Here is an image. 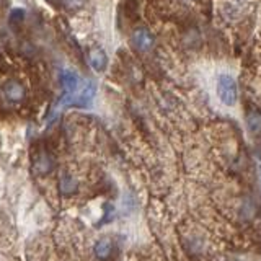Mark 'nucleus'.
Instances as JSON below:
<instances>
[{"mask_svg":"<svg viewBox=\"0 0 261 261\" xmlns=\"http://www.w3.org/2000/svg\"><path fill=\"white\" fill-rule=\"evenodd\" d=\"M217 96L219 100L222 101L225 106H235L237 100H239V87H237V82L232 75L228 73H222L217 79Z\"/></svg>","mask_w":261,"mask_h":261,"instance_id":"1","label":"nucleus"},{"mask_svg":"<svg viewBox=\"0 0 261 261\" xmlns=\"http://www.w3.org/2000/svg\"><path fill=\"white\" fill-rule=\"evenodd\" d=\"M95 95H96V84L93 80H88L85 87L82 88L80 95H77V98H70L69 105L75 106V108H87V106L93 101Z\"/></svg>","mask_w":261,"mask_h":261,"instance_id":"2","label":"nucleus"},{"mask_svg":"<svg viewBox=\"0 0 261 261\" xmlns=\"http://www.w3.org/2000/svg\"><path fill=\"white\" fill-rule=\"evenodd\" d=\"M130 41H133V46L137 49V51H141V53L150 51V49L153 47V36H152V33L147 28H137V30H134Z\"/></svg>","mask_w":261,"mask_h":261,"instance_id":"3","label":"nucleus"},{"mask_svg":"<svg viewBox=\"0 0 261 261\" xmlns=\"http://www.w3.org/2000/svg\"><path fill=\"white\" fill-rule=\"evenodd\" d=\"M4 95L7 96V100H10L13 103H20L27 96V90L24 87L16 80H10L4 85Z\"/></svg>","mask_w":261,"mask_h":261,"instance_id":"4","label":"nucleus"},{"mask_svg":"<svg viewBox=\"0 0 261 261\" xmlns=\"http://www.w3.org/2000/svg\"><path fill=\"white\" fill-rule=\"evenodd\" d=\"M59 80H61V85H62L64 92H65L64 96H70L72 98V93L75 92L77 87H79V75L73 70L64 69L59 73Z\"/></svg>","mask_w":261,"mask_h":261,"instance_id":"5","label":"nucleus"},{"mask_svg":"<svg viewBox=\"0 0 261 261\" xmlns=\"http://www.w3.org/2000/svg\"><path fill=\"white\" fill-rule=\"evenodd\" d=\"M88 61L96 72H103L108 67V56H106L101 47H93L88 54Z\"/></svg>","mask_w":261,"mask_h":261,"instance_id":"6","label":"nucleus"},{"mask_svg":"<svg viewBox=\"0 0 261 261\" xmlns=\"http://www.w3.org/2000/svg\"><path fill=\"white\" fill-rule=\"evenodd\" d=\"M111 251H113V243L110 239H100L93 247V253L96 258H100L101 261L108 259L111 256Z\"/></svg>","mask_w":261,"mask_h":261,"instance_id":"7","label":"nucleus"},{"mask_svg":"<svg viewBox=\"0 0 261 261\" xmlns=\"http://www.w3.org/2000/svg\"><path fill=\"white\" fill-rule=\"evenodd\" d=\"M35 170L38 175H47L53 170V159L47 153H41L35 160Z\"/></svg>","mask_w":261,"mask_h":261,"instance_id":"8","label":"nucleus"},{"mask_svg":"<svg viewBox=\"0 0 261 261\" xmlns=\"http://www.w3.org/2000/svg\"><path fill=\"white\" fill-rule=\"evenodd\" d=\"M247 127L251 134L261 133V113L259 111H250L247 114Z\"/></svg>","mask_w":261,"mask_h":261,"instance_id":"9","label":"nucleus"},{"mask_svg":"<svg viewBox=\"0 0 261 261\" xmlns=\"http://www.w3.org/2000/svg\"><path fill=\"white\" fill-rule=\"evenodd\" d=\"M59 190L64 194H73L79 190V185H77V181L70 175H62L61 181H59Z\"/></svg>","mask_w":261,"mask_h":261,"instance_id":"10","label":"nucleus"},{"mask_svg":"<svg viewBox=\"0 0 261 261\" xmlns=\"http://www.w3.org/2000/svg\"><path fill=\"white\" fill-rule=\"evenodd\" d=\"M23 16H24V12L20 10V8H16V10L12 12V16H10V23L12 24H21L23 23Z\"/></svg>","mask_w":261,"mask_h":261,"instance_id":"11","label":"nucleus"},{"mask_svg":"<svg viewBox=\"0 0 261 261\" xmlns=\"http://www.w3.org/2000/svg\"><path fill=\"white\" fill-rule=\"evenodd\" d=\"M47 2H51V4H57L59 0H47Z\"/></svg>","mask_w":261,"mask_h":261,"instance_id":"12","label":"nucleus"},{"mask_svg":"<svg viewBox=\"0 0 261 261\" xmlns=\"http://www.w3.org/2000/svg\"><path fill=\"white\" fill-rule=\"evenodd\" d=\"M259 178H261V165H259Z\"/></svg>","mask_w":261,"mask_h":261,"instance_id":"13","label":"nucleus"}]
</instances>
